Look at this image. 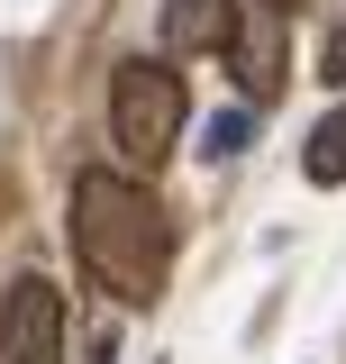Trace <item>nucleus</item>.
I'll list each match as a JSON object with an SVG mask.
<instances>
[{
	"label": "nucleus",
	"mask_w": 346,
	"mask_h": 364,
	"mask_svg": "<svg viewBox=\"0 0 346 364\" xmlns=\"http://www.w3.org/2000/svg\"><path fill=\"white\" fill-rule=\"evenodd\" d=\"M182 73L155 64V55H128L119 73H110V146L128 155L137 173H155L173 146H182Z\"/></svg>",
	"instance_id": "2"
},
{
	"label": "nucleus",
	"mask_w": 346,
	"mask_h": 364,
	"mask_svg": "<svg viewBox=\"0 0 346 364\" xmlns=\"http://www.w3.org/2000/svg\"><path fill=\"white\" fill-rule=\"evenodd\" d=\"M301 173L319 182V191H328V182H346V100L328 109V119H319V128H310V146H301Z\"/></svg>",
	"instance_id": "5"
},
{
	"label": "nucleus",
	"mask_w": 346,
	"mask_h": 364,
	"mask_svg": "<svg viewBox=\"0 0 346 364\" xmlns=\"http://www.w3.org/2000/svg\"><path fill=\"white\" fill-rule=\"evenodd\" d=\"M319 73H328V82H346V9L328 18V37H319Z\"/></svg>",
	"instance_id": "7"
},
{
	"label": "nucleus",
	"mask_w": 346,
	"mask_h": 364,
	"mask_svg": "<svg viewBox=\"0 0 346 364\" xmlns=\"http://www.w3.org/2000/svg\"><path fill=\"white\" fill-rule=\"evenodd\" d=\"M0 364H64V291L46 273H19L0 291Z\"/></svg>",
	"instance_id": "3"
},
{
	"label": "nucleus",
	"mask_w": 346,
	"mask_h": 364,
	"mask_svg": "<svg viewBox=\"0 0 346 364\" xmlns=\"http://www.w3.org/2000/svg\"><path fill=\"white\" fill-rule=\"evenodd\" d=\"M246 146H256V109H219V119H210V136H201V155H210V164L246 155Z\"/></svg>",
	"instance_id": "6"
},
{
	"label": "nucleus",
	"mask_w": 346,
	"mask_h": 364,
	"mask_svg": "<svg viewBox=\"0 0 346 364\" xmlns=\"http://www.w3.org/2000/svg\"><path fill=\"white\" fill-rule=\"evenodd\" d=\"M246 9L237 0H164V55H237Z\"/></svg>",
	"instance_id": "4"
},
{
	"label": "nucleus",
	"mask_w": 346,
	"mask_h": 364,
	"mask_svg": "<svg viewBox=\"0 0 346 364\" xmlns=\"http://www.w3.org/2000/svg\"><path fill=\"white\" fill-rule=\"evenodd\" d=\"M273 9H292V0H273Z\"/></svg>",
	"instance_id": "8"
},
{
	"label": "nucleus",
	"mask_w": 346,
	"mask_h": 364,
	"mask_svg": "<svg viewBox=\"0 0 346 364\" xmlns=\"http://www.w3.org/2000/svg\"><path fill=\"white\" fill-rule=\"evenodd\" d=\"M73 264L110 291V301H155L173 273V219L164 200L128 173H73Z\"/></svg>",
	"instance_id": "1"
}]
</instances>
